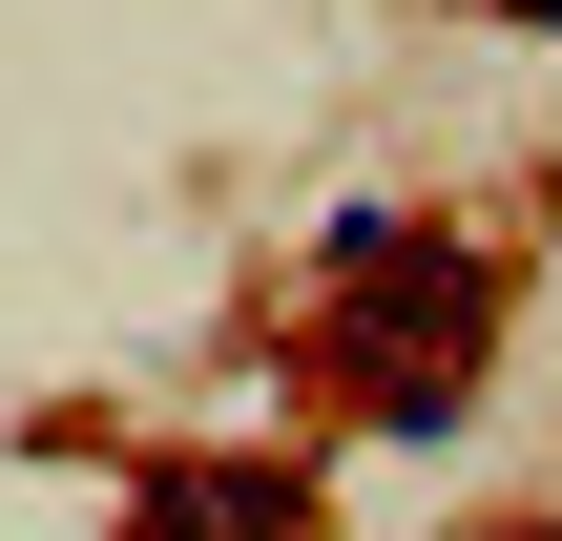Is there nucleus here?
Wrapping results in <instances>:
<instances>
[{
  "mask_svg": "<svg viewBox=\"0 0 562 541\" xmlns=\"http://www.w3.org/2000/svg\"><path fill=\"white\" fill-rule=\"evenodd\" d=\"M125 541H313V521H292V480H250V459H167V480L125 500Z\"/></svg>",
  "mask_w": 562,
  "mask_h": 541,
  "instance_id": "f03ea898",
  "label": "nucleus"
},
{
  "mask_svg": "<svg viewBox=\"0 0 562 541\" xmlns=\"http://www.w3.org/2000/svg\"><path fill=\"white\" fill-rule=\"evenodd\" d=\"M480 21H562V0H480Z\"/></svg>",
  "mask_w": 562,
  "mask_h": 541,
  "instance_id": "7ed1b4c3",
  "label": "nucleus"
},
{
  "mask_svg": "<svg viewBox=\"0 0 562 541\" xmlns=\"http://www.w3.org/2000/svg\"><path fill=\"white\" fill-rule=\"evenodd\" d=\"M480 334H501V271L480 250H438V229H396V208H355L334 229V313H313V354H334V396L355 417H459V375H480Z\"/></svg>",
  "mask_w": 562,
  "mask_h": 541,
  "instance_id": "f257e3e1",
  "label": "nucleus"
},
{
  "mask_svg": "<svg viewBox=\"0 0 562 541\" xmlns=\"http://www.w3.org/2000/svg\"><path fill=\"white\" fill-rule=\"evenodd\" d=\"M521 541H562V521H521Z\"/></svg>",
  "mask_w": 562,
  "mask_h": 541,
  "instance_id": "20e7f679",
  "label": "nucleus"
}]
</instances>
